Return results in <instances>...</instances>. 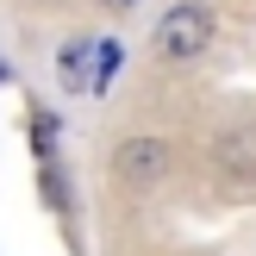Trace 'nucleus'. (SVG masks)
<instances>
[{
    "label": "nucleus",
    "instance_id": "1",
    "mask_svg": "<svg viewBox=\"0 0 256 256\" xmlns=\"http://www.w3.org/2000/svg\"><path fill=\"white\" fill-rule=\"evenodd\" d=\"M206 44H212V12L206 6H175V12H162V25H156V50H162V56L188 62V56H200Z\"/></svg>",
    "mask_w": 256,
    "mask_h": 256
},
{
    "label": "nucleus",
    "instance_id": "3",
    "mask_svg": "<svg viewBox=\"0 0 256 256\" xmlns=\"http://www.w3.org/2000/svg\"><path fill=\"white\" fill-rule=\"evenodd\" d=\"M212 162H219L232 182H256V125H244V132H225L219 144H212Z\"/></svg>",
    "mask_w": 256,
    "mask_h": 256
},
{
    "label": "nucleus",
    "instance_id": "5",
    "mask_svg": "<svg viewBox=\"0 0 256 256\" xmlns=\"http://www.w3.org/2000/svg\"><path fill=\"white\" fill-rule=\"evenodd\" d=\"M106 6H138V0H106Z\"/></svg>",
    "mask_w": 256,
    "mask_h": 256
},
{
    "label": "nucleus",
    "instance_id": "2",
    "mask_svg": "<svg viewBox=\"0 0 256 256\" xmlns=\"http://www.w3.org/2000/svg\"><path fill=\"white\" fill-rule=\"evenodd\" d=\"M162 162H169V150H162L156 138H138V144H119L112 169H119V182H138V188H150V182L162 175Z\"/></svg>",
    "mask_w": 256,
    "mask_h": 256
},
{
    "label": "nucleus",
    "instance_id": "6",
    "mask_svg": "<svg viewBox=\"0 0 256 256\" xmlns=\"http://www.w3.org/2000/svg\"><path fill=\"white\" fill-rule=\"evenodd\" d=\"M0 82H6V69H0Z\"/></svg>",
    "mask_w": 256,
    "mask_h": 256
},
{
    "label": "nucleus",
    "instance_id": "4",
    "mask_svg": "<svg viewBox=\"0 0 256 256\" xmlns=\"http://www.w3.org/2000/svg\"><path fill=\"white\" fill-rule=\"evenodd\" d=\"M62 88H75V94L88 88V44H82V38L62 44Z\"/></svg>",
    "mask_w": 256,
    "mask_h": 256
}]
</instances>
